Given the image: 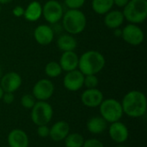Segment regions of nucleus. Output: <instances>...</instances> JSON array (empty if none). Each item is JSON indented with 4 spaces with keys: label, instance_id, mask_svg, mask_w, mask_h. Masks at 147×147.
Wrapping results in <instances>:
<instances>
[{
    "label": "nucleus",
    "instance_id": "30",
    "mask_svg": "<svg viewBox=\"0 0 147 147\" xmlns=\"http://www.w3.org/2000/svg\"><path fill=\"white\" fill-rule=\"evenodd\" d=\"M2 100L3 101L4 103L6 104H11L14 100H15V96L14 93H10V92H4Z\"/></svg>",
    "mask_w": 147,
    "mask_h": 147
},
{
    "label": "nucleus",
    "instance_id": "34",
    "mask_svg": "<svg viewBox=\"0 0 147 147\" xmlns=\"http://www.w3.org/2000/svg\"><path fill=\"white\" fill-rule=\"evenodd\" d=\"M13 0H0V4H7L11 3Z\"/></svg>",
    "mask_w": 147,
    "mask_h": 147
},
{
    "label": "nucleus",
    "instance_id": "27",
    "mask_svg": "<svg viewBox=\"0 0 147 147\" xmlns=\"http://www.w3.org/2000/svg\"><path fill=\"white\" fill-rule=\"evenodd\" d=\"M86 0H65V5L69 9H80L85 3Z\"/></svg>",
    "mask_w": 147,
    "mask_h": 147
},
{
    "label": "nucleus",
    "instance_id": "1",
    "mask_svg": "<svg viewBox=\"0 0 147 147\" xmlns=\"http://www.w3.org/2000/svg\"><path fill=\"white\" fill-rule=\"evenodd\" d=\"M121 103L123 114L131 118H140L144 116L146 113V96L140 90H131L127 92Z\"/></svg>",
    "mask_w": 147,
    "mask_h": 147
},
{
    "label": "nucleus",
    "instance_id": "17",
    "mask_svg": "<svg viewBox=\"0 0 147 147\" xmlns=\"http://www.w3.org/2000/svg\"><path fill=\"white\" fill-rule=\"evenodd\" d=\"M78 59L79 58L74 51L63 52L59 59V65L62 71L68 72L77 70L78 67Z\"/></svg>",
    "mask_w": 147,
    "mask_h": 147
},
{
    "label": "nucleus",
    "instance_id": "36",
    "mask_svg": "<svg viewBox=\"0 0 147 147\" xmlns=\"http://www.w3.org/2000/svg\"><path fill=\"white\" fill-rule=\"evenodd\" d=\"M2 76H3V71H2V68H1V66H0V79H1V78H2Z\"/></svg>",
    "mask_w": 147,
    "mask_h": 147
},
{
    "label": "nucleus",
    "instance_id": "3",
    "mask_svg": "<svg viewBox=\"0 0 147 147\" xmlns=\"http://www.w3.org/2000/svg\"><path fill=\"white\" fill-rule=\"evenodd\" d=\"M86 24V16L80 9H69L63 15V28L70 34H78L82 33L85 29Z\"/></svg>",
    "mask_w": 147,
    "mask_h": 147
},
{
    "label": "nucleus",
    "instance_id": "37",
    "mask_svg": "<svg viewBox=\"0 0 147 147\" xmlns=\"http://www.w3.org/2000/svg\"><path fill=\"white\" fill-rule=\"evenodd\" d=\"M116 147H127V146H121V145H120V146H116Z\"/></svg>",
    "mask_w": 147,
    "mask_h": 147
},
{
    "label": "nucleus",
    "instance_id": "15",
    "mask_svg": "<svg viewBox=\"0 0 147 147\" xmlns=\"http://www.w3.org/2000/svg\"><path fill=\"white\" fill-rule=\"evenodd\" d=\"M69 134L70 125L65 121H59L50 127L49 137L54 142H60L63 141Z\"/></svg>",
    "mask_w": 147,
    "mask_h": 147
},
{
    "label": "nucleus",
    "instance_id": "21",
    "mask_svg": "<svg viewBox=\"0 0 147 147\" xmlns=\"http://www.w3.org/2000/svg\"><path fill=\"white\" fill-rule=\"evenodd\" d=\"M57 46L62 52L74 51L78 46L77 40L70 34H61L57 40Z\"/></svg>",
    "mask_w": 147,
    "mask_h": 147
},
{
    "label": "nucleus",
    "instance_id": "20",
    "mask_svg": "<svg viewBox=\"0 0 147 147\" xmlns=\"http://www.w3.org/2000/svg\"><path fill=\"white\" fill-rule=\"evenodd\" d=\"M42 16V5L38 1H32L24 9V18L28 22H35Z\"/></svg>",
    "mask_w": 147,
    "mask_h": 147
},
{
    "label": "nucleus",
    "instance_id": "32",
    "mask_svg": "<svg viewBox=\"0 0 147 147\" xmlns=\"http://www.w3.org/2000/svg\"><path fill=\"white\" fill-rule=\"evenodd\" d=\"M128 1L129 0H114V5H116L121 8H124L127 4Z\"/></svg>",
    "mask_w": 147,
    "mask_h": 147
},
{
    "label": "nucleus",
    "instance_id": "5",
    "mask_svg": "<svg viewBox=\"0 0 147 147\" xmlns=\"http://www.w3.org/2000/svg\"><path fill=\"white\" fill-rule=\"evenodd\" d=\"M101 116L108 122L113 123L120 121L123 116L121 103L114 98L103 99L99 106Z\"/></svg>",
    "mask_w": 147,
    "mask_h": 147
},
{
    "label": "nucleus",
    "instance_id": "9",
    "mask_svg": "<svg viewBox=\"0 0 147 147\" xmlns=\"http://www.w3.org/2000/svg\"><path fill=\"white\" fill-rule=\"evenodd\" d=\"M121 37L127 44L139 46L144 41L145 34L143 30L137 24L129 23L123 28Z\"/></svg>",
    "mask_w": 147,
    "mask_h": 147
},
{
    "label": "nucleus",
    "instance_id": "7",
    "mask_svg": "<svg viewBox=\"0 0 147 147\" xmlns=\"http://www.w3.org/2000/svg\"><path fill=\"white\" fill-rule=\"evenodd\" d=\"M63 15V7L56 0H48L42 6V16L48 23L56 24L62 19Z\"/></svg>",
    "mask_w": 147,
    "mask_h": 147
},
{
    "label": "nucleus",
    "instance_id": "39",
    "mask_svg": "<svg viewBox=\"0 0 147 147\" xmlns=\"http://www.w3.org/2000/svg\"><path fill=\"white\" fill-rule=\"evenodd\" d=\"M3 147H9V146H3Z\"/></svg>",
    "mask_w": 147,
    "mask_h": 147
},
{
    "label": "nucleus",
    "instance_id": "16",
    "mask_svg": "<svg viewBox=\"0 0 147 147\" xmlns=\"http://www.w3.org/2000/svg\"><path fill=\"white\" fill-rule=\"evenodd\" d=\"M9 147H28L29 139L28 134L22 129H13L7 137Z\"/></svg>",
    "mask_w": 147,
    "mask_h": 147
},
{
    "label": "nucleus",
    "instance_id": "4",
    "mask_svg": "<svg viewBox=\"0 0 147 147\" xmlns=\"http://www.w3.org/2000/svg\"><path fill=\"white\" fill-rule=\"evenodd\" d=\"M122 13L130 23L144 22L147 17V0H129Z\"/></svg>",
    "mask_w": 147,
    "mask_h": 147
},
{
    "label": "nucleus",
    "instance_id": "31",
    "mask_svg": "<svg viewBox=\"0 0 147 147\" xmlns=\"http://www.w3.org/2000/svg\"><path fill=\"white\" fill-rule=\"evenodd\" d=\"M12 14H13V16H16V17H22V16H23V15H24V9H23L22 6L18 5V6H16V7H15V8L13 9Z\"/></svg>",
    "mask_w": 147,
    "mask_h": 147
},
{
    "label": "nucleus",
    "instance_id": "11",
    "mask_svg": "<svg viewBox=\"0 0 147 147\" xmlns=\"http://www.w3.org/2000/svg\"><path fill=\"white\" fill-rule=\"evenodd\" d=\"M109 134L110 139L115 143L123 144L128 140L129 131L123 122L118 121L110 123V126L109 127Z\"/></svg>",
    "mask_w": 147,
    "mask_h": 147
},
{
    "label": "nucleus",
    "instance_id": "8",
    "mask_svg": "<svg viewBox=\"0 0 147 147\" xmlns=\"http://www.w3.org/2000/svg\"><path fill=\"white\" fill-rule=\"evenodd\" d=\"M54 93V84L49 79H40L37 81L32 90V95L37 101H47L52 97Z\"/></svg>",
    "mask_w": 147,
    "mask_h": 147
},
{
    "label": "nucleus",
    "instance_id": "19",
    "mask_svg": "<svg viewBox=\"0 0 147 147\" xmlns=\"http://www.w3.org/2000/svg\"><path fill=\"white\" fill-rule=\"evenodd\" d=\"M86 127L90 134H101L108 128V122L102 116H94L89 119Z\"/></svg>",
    "mask_w": 147,
    "mask_h": 147
},
{
    "label": "nucleus",
    "instance_id": "25",
    "mask_svg": "<svg viewBox=\"0 0 147 147\" xmlns=\"http://www.w3.org/2000/svg\"><path fill=\"white\" fill-rule=\"evenodd\" d=\"M37 100L34 98V96L31 94H25L21 97V105L26 109H32V108L34 106Z\"/></svg>",
    "mask_w": 147,
    "mask_h": 147
},
{
    "label": "nucleus",
    "instance_id": "10",
    "mask_svg": "<svg viewBox=\"0 0 147 147\" xmlns=\"http://www.w3.org/2000/svg\"><path fill=\"white\" fill-rule=\"evenodd\" d=\"M84 75L79 70H74L68 71L64 79L63 84L64 87L69 91H78L84 87Z\"/></svg>",
    "mask_w": 147,
    "mask_h": 147
},
{
    "label": "nucleus",
    "instance_id": "22",
    "mask_svg": "<svg viewBox=\"0 0 147 147\" xmlns=\"http://www.w3.org/2000/svg\"><path fill=\"white\" fill-rule=\"evenodd\" d=\"M92 9L98 15H105L114 6V0H92Z\"/></svg>",
    "mask_w": 147,
    "mask_h": 147
},
{
    "label": "nucleus",
    "instance_id": "23",
    "mask_svg": "<svg viewBox=\"0 0 147 147\" xmlns=\"http://www.w3.org/2000/svg\"><path fill=\"white\" fill-rule=\"evenodd\" d=\"M64 140L65 147H83L85 140L78 133H70Z\"/></svg>",
    "mask_w": 147,
    "mask_h": 147
},
{
    "label": "nucleus",
    "instance_id": "12",
    "mask_svg": "<svg viewBox=\"0 0 147 147\" xmlns=\"http://www.w3.org/2000/svg\"><path fill=\"white\" fill-rule=\"evenodd\" d=\"M22 83V77L15 71H10L3 75L0 79V86L4 92L14 93L21 87Z\"/></svg>",
    "mask_w": 147,
    "mask_h": 147
},
{
    "label": "nucleus",
    "instance_id": "35",
    "mask_svg": "<svg viewBox=\"0 0 147 147\" xmlns=\"http://www.w3.org/2000/svg\"><path fill=\"white\" fill-rule=\"evenodd\" d=\"M3 93H4V91L3 90V89H2V88H1V86H0V101H1V100H2V98H3Z\"/></svg>",
    "mask_w": 147,
    "mask_h": 147
},
{
    "label": "nucleus",
    "instance_id": "24",
    "mask_svg": "<svg viewBox=\"0 0 147 147\" xmlns=\"http://www.w3.org/2000/svg\"><path fill=\"white\" fill-rule=\"evenodd\" d=\"M62 68L59 65V63L56 61H51L48 62L45 67V73L48 78H54L59 77L62 73Z\"/></svg>",
    "mask_w": 147,
    "mask_h": 147
},
{
    "label": "nucleus",
    "instance_id": "14",
    "mask_svg": "<svg viewBox=\"0 0 147 147\" xmlns=\"http://www.w3.org/2000/svg\"><path fill=\"white\" fill-rule=\"evenodd\" d=\"M34 38L38 44L47 46L53 40L54 32L50 26L40 24L35 28L34 31Z\"/></svg>",
    "mask_w": 147,
    "mask_h": 147
},
{
    "label": "nucleus",
    "instance_id": "38",
    "mask_svg": "<svg viewBox=\"0 0 147 147\" xmlns=\"http://www.w3.org/2000/svg\"><path fill=\"white\" fill-rule=\"evenodd\" d=\"M0 13H1V6H0Z\"/></svg>",
    "mask_w": 147,
    "mask_h": 147
},
{
    "label": "nucleus",
    "instance_id": "33",
    "mask_svg": "<svg viewBox=\"0 0 147 147\" xmlns=\"http://www.w3.org/2000/svg\"><path fill=\"white\" fill-rule=\"evenodd\" d=\"M114 30H115V36H117V37L121 36L122 29H120L119 28H115V29H114Z\"/></svg>",
    "mask_w": 147,
    "mask_h": 147
},
{
    "label": "nucleus",
    "instance_id": "18",
    "mask_svg": "<svg viewBox=\"0 0 147 147\" xmlns=\"http://www.w3.org/2000/svg\"><path fill=\"white\" fill-rule=\"evenodd\" d=\"M125 18L122 11L120 10H110L105 14L104 17V24L110 29H115L120 28Z\"/></svg>",
    "mask_w": 147,
    "mask_h": 147
},
{
    "label": "nucleus",
    "instance_id": "28",
    "mask_svg": "<svg viewBox=\"0 0 147 147\" xmlns=\"http://www.w3.org/2000/svg\"><path fill=\"white\" fill-rule=\"evenodd\" d=\"M37 135L40 138H47L49 137V132H50V127L47 125H41V126H37Z\"/></svg>",
    "mask_w": 147,
    "mask_h": 147
},
{
    "label": "nucleus",
    "instance_id": "26",
    "mask_svg": "<svg viewBox=\"0 0 147 147\" xmlns=\"http://www.w3.org/2000/svg\"><path fill=\"white\" fill-rule=\"evenodd\" d=\"M99 79L96 75H85L84 80V86L87 89H95L98 86Z\"/></svg>",
    "mask_w": 147,
    "mask_h": 147
},
{
    "label": "nucleus",
    "instance_id": "6",
    "mask_svg": "<svg viewBox=\"0 0 147 147\" xmlns=\"http://www.w3.org/2000/svg\"><path fill=\"white\" fill-rule=\"evenodd\" d=\"M53 115V107L47 101H37L31 109V120L36 126L47 125Z\"/></svg>",
    "mask_w": 147,
    "mask_h": 147
},
{
    "label": "nucleus",
    "instance_id": "13",
    "mask_svg": "<svg viewBox=\"0 0 147 147\" xmlns=\"http://www.w3.org/2000/svg\"><path fill=\"white\" fill-rule=\"evenodd\" d=\"M104 96L102 92L97 88L87 89L81 95L82 103L88 108H97L103 101Z\"/></svg>",
    "mask_w": 147,
    "mask_h": 147
},
{
    "label": "nucleus",
    "instance_id": "29",
    "mask_svg": "<svg viewBox=\"0 0 147 147\" xmlns=\"http://www.w3.org/2000/svg\"><path fill=\"white\" fill-rule=\"evenodd\" d=\"M83 147H105L102 142L97 139H89L84 140Z\"/></svg>",
    "mask_w": 147,
    "mask_h": 147
},
{
    "label": "nucleus",
    "instance_id": "2",
    "mask_svg": "<svg viewBox=\"0 0 147 147\" xmlns=\"http://www.w3.org/2000/svg\"><path fill=\"white\" fill-rule=\"evenodd\" d=\"M104 56L98 51H87L78 59V70L85 75H96L105 66Z\"/></svg>",
    "mask_w": 147,
    "mask_h": 147
}]
</instances>
